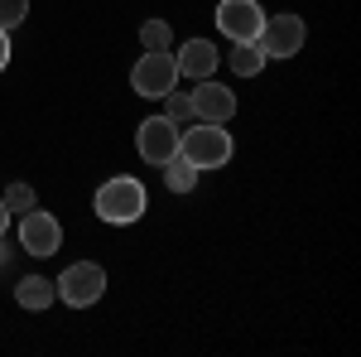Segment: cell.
<instances>
[{
  "instance_id": "obj_1",
  "label": "cell",
  "mask_w": 361,
  "mask_h": 357,
  "mask_svg": "<svg viewBox=\"0 0 361 357\" xmlns=\"http://www.w3.org/2000/svg\"><path fill=\"white\" fill-rule=\"evenodd\" d=\"M92 208H97V218L111 222V227H130V222L145 218L149 193H145V184H140V179H130V174H116V179H106V184L97 189Z\"/></svg>"
},
{
  "instance_id": "obj_2",
  "label": "cell",
  "mask_w": 361,
  "mask_h": 357,
  "mask_svg": "<svg viewBox=\"0 0 361 357\" xmlns=\"http://www.w3.org/2000/svg\"><path fill=\"white\" fill-rule=\"evenodd\" d=\"M231 131L217 126V121H193V126H183L178 131V155L188 160V165L202 174V169H222L231 160Z\"/></svg>"
},
{
  "instance_id": "obj_3",
  "label": "cell",
  "mask_w": 361,
  "mask_h": 357,
  "mask_svg": "<svg viewBox=\"0 0 361 357\" xmlns=\"http://www.w3.org/2000/svg\"><path fill=\"white\" fill-rule=\"evenodd\" d=\"M54 290L63 295L68 309H92V304L106 295V271H102L97 261H73V266L54 280Z\"/></svg>"
},
{
  "instance_id": "obj_4",
  "label": "cell",
  "mask_w": 361,
  "mask_h": 357,
  "mask_svg": "<svg viewBox=\"0 0 361 357\" xmlns=\"http://www.w3.org/2000/svg\"><path fill=\"white\" fill-rule=\"evenodd\" d=\"M130 87H135L140 97H164V92H173L178 87V63H173V54L169 49H145L140 54V63L130 68Z\"/></svg>"
},
{
  "instance_id": "obj_5",
  "label": "cell",
  "mask_w": 361,
  "mask_h": 357,
  "mask_svg": "<svg viewBox=\"0 0 361 357\" xmlns=\"http://www.w3.org/2000/svg\"><path fill=\"white\" fill-rule=\"evenodd\" d=\"M178 121H169V116H149V121H140L135 131V150L145 165H169L173 155H178Z\"/></svg>"
},
{
  "instance_id": "obj_6",
  "label": "cell",
  "mask_w": 361,
  "mask_h": 357,
  "mask_svg": "<svg viewBox=\"0 0 361 357\" xmlns=\"http://www.w3.org/2000/svg\"><path fill=\"white\" fill-rule=\"evenodd\" d=\"M308 29L299 15H265V25H260V54L265 58H294L299 49H304Z\"/></svg>"
},
{
  "instance_id": "obj_7",
  "label": "cell",
  "mask_w": 361,
  "mask_h": 357,
  "mask_svg": "<svg viewBox=\"0 0 361 357\" xmlns=\"http://www.w3.org/2000/svg\"><path fill=\"white\" fill-rule=\"evenodd\" d=\"M265 25V10L255 0H217V29L231 44H255Z\"/></svg>"
},
{
  "instance_id": "obj_8",
  "label": "cell",
  "mask_w": 361,
  "mask_h": 357,
  "mask_svg": "<svg viewBox=\"0 0 361 357\" xmlns=\"http://www.w3.org/2000/svg\"><path fill=\"white\" fill-rule=\"evenodd\" d=\"M20 247L29 256H54L63 247V227H58L54 213H39V208H29L25 218H20Z\"/></svg>"
},
{
  "instance_id": "obj_9",
  "label": "cell",
  "mask_w": 361,
  "mask_h": 357,
  "mask_svg": "<svg viewBox=\"0 0 361 357\" xmlns=\"http://www.w3.org/2000/svg\"><path fill=\"white\" fill-rule=\"evenodd\" d=\"M188 102H193L197 121H217V126H226V121L236 116V92L222 87V83H212V78H202L197 92H188Z\"/></svg>"
},
{
  "instance_id": "obj_10",
  "label": "cell",
  "mask_w": 361,
  "mask_h": 357,
  "mask_svg": "<svg viewBox=\"0 0 361 357\" xmlns=\"http://www.w3.org/2000/svg\"><path fill=\"white\" fill-rule=\"evenodd\" d=\"M178 78H193V83H202V78H212L217 73V63H222V54H217V44L212 39H188L183 49H178Z\"/></svg>"
},
{
  "instance_id": "obj_11",
  "label": "cell",
  "mask_w": 361,
  "mask_h": 357,
  "mask_svg": "<svg viewBox=\"0 0 361 357\" xmlns=\"http://www.w3.org/2000/svg\"><path fill=\"white\" fill-rule=\"evenodd\" d=\"M15 300H20V309H49V304L58 300V290H54V280H44V275H25L20 285H15Z\"/></svg>"
},
{
  "instance_id": "obj_12",
  "label": "cell",
  "mask_w": 361,
  "mask_h": 357,
  "mask_svg": "<svg viewBox=\"0 0 361 357\" xmlns=\"http://www.w3.org/2000/svg\"><path fill=\"white\" fill-rule=\"evenodd\" d=\"M226 63H231V73H241V78H255V73H260L270 58L260 54V44H231Z\"/></svg>"
},
{
  "instance_id": "obj_13",
  "label": "cell",
  "mask_w": 361,
  "mask_h": 357,
  "mask_svg": "<svg viewBox=\"0 0 361 357\" xmlns=\"http://www.w3.org/2000/svg\"><path fill=\"white\" fill-rule=\"evenodd\" d=\"M164 169V189L169 193H193V184H197V169L183 160V155H173L169 165H159Z\"/></svg>"
},
{
  "instance_id": "obj_14",
  "label": "cell",
  "mask_w": 361,
  "mask_h": 357,
  "mask_svg": "<svg viewBox=\"0 0 361 357\" xmlns=\"http://www.w3.org/2000/svg\"><path fill=\"white\" fill-rule=\"evenodd\" d=\"M140 44H145V49H169V44H173V29H169L164 20H145V25H140Z\"/></svg>"
},
{
  "instance_id": "obj_15",
  "label": "cell",
  "mask_w": 361,
  "mask_h": 357,
  "mask_svg": "<svg viewBox=\"0 0 361 357\" xmlns=\"http://www.w3.org/2000/svg\"><path fill=\"white\" fill-rule=\"evenodd\" d=\"M29 15V0H0V29H20Z\"/></svg>"
},
{
  "instance_id": "obj_16",
  "label": "cell",
  "mask_w": 361,
  "mask_h": 357,
  "mask_svg": "<svg viewBox=\"0 0 361 357\" xmlns=\"http://www.w3.org/2000/svg\"><path fill=\"white\" fill-rule=\"evenodd\" d=\"M159 102H164V116H169V121H178V126L193 116V102H188V97H178V92H164Z\"/></svg>"
},
{
  "instance_id": "obj_17",
  "label": "cell",
  "mask_w": 361,
  "mask_h": 357,
  "mask_svg": "<svg viewBox=\"0 0 361 357\" xmlns=\"http://www.w3.org/2000/svg\"><path fill=\"white\" fill-rule=\"evenodd\" d=\"M5 208H10V213H29V208H34V189H29V184H10V189H5Z\"/></svg>"
},
{
  "instance_id": "obj_18",
  "label": "cell",
  "mask_w": 361,
  "mask_h": 357,
  "mask_svg": "<svg viewBox=\"0 0 361 357\" xmlns=\"http://www.w3.org/2000/svg\"><path fill=\"white\" fill-rule=\"evenodd\" d=\"M10 68V29H0V73Z\"/></svg>"
},
{
  "instance_id": "obj_19",
  "label": "cell",
  "mask_w": 361,
  "mask_h": 357,
  "mask_svg": "<svg viewBox=\"0 0 361 357\" xmlns=\"http://www.w3.org/2000/svg\"><path fill=\"white\" fill-rule=\"evenodd\" d=\"M10 227V208H5V198H0V232Z\"/></svg>"
}]
</instances>
